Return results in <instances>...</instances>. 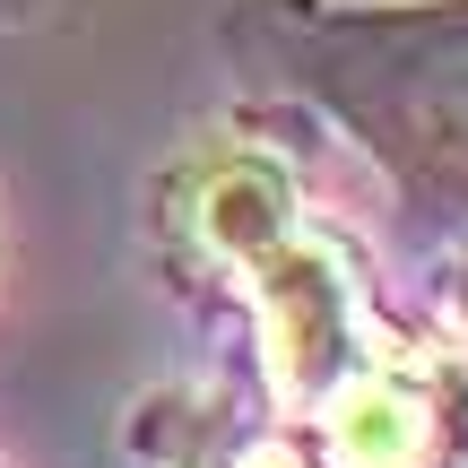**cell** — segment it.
Wrapping results in <instances>:
<instances>
[{"label":"cell","instance_id":"cell-1","mask_svg":"<svg viewBox=\"0 0 468 468\" xmlns=\"http://www.w3.org/2000/svg\"><path fill=\"white\" fill-rule=\"evenodd\" d=\"M261 295H269V330H278V365L295 390H321L347 365V286L313 243H269L261 251Z\"/></svg>","mask_w":468,"mask_h":468},{"label":"cell","instance_id":"cell-3","mask_svg":"<svg viewBox=\"0 0 468 468\" xmlns=\"http://www.w3.org/2000/svg\"><path fill=\"white\" fill-rule=\"evenodd\" d=\"M208 234H218L226 251H243V261H261L269 243H286V183L269 165H234L218 174V191H208Z\"/></svg>","mask_w":468,"mask_h":468},{"label":"cell","instance_id":"cell-4","mask_svg":"<svg viewBox=\"0 0 468 468\" xmlns=\"http://www.w3.org/2000/svg\"><path fill=\"white\" fill-rule=\"evenodd\" d=\"M243 468H303V460H295V452H278V442H269V452H251Z\"/></svg>","mask_w":468,"mask_h":468},{"label":"cell","instance_id":"cell-2","mask_svg":"<svg viewBox=\"0 0 468 468\" xmlns=\"http://www.w3.org/2000/svg\"><path fill=\"white\" fill-rule=\"evenodd\" d=\"M330 434H338V460H347V468H417L425 408L408 399L399 382H356L347 399H338Z\"/></svg>","mask_w":468,"mask_h":468}]
</instances>
